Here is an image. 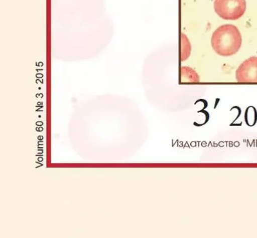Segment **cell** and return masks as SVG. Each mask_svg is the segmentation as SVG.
<instances>
[{
    "label": "cell",
    "instance_id": "6da1fadb",
    "mask_svg": "<svg viewBox=\"0 0 257 238\" xmlns=\"http://www.w3.org/2000/svg\"><path fill=\"white\" fill-rule=\"evenodd\" d=\"M112 36V25L107 15L90 26L51 29V55L62 62H80L99 56Z\"/></svg>",
    "mask_w": 257,
    "mask_h": 238
},
{
    "label": "cell",
    "instance_id": "8992f818",
    "mask_svg": "<svg viewBox=\"0 0 257 238\" xmlns=\"http://www.w3.org/2000/svg\"><path fill=\"white\" fill-rule=\"evenodd\" d=\"M181 80L186 82H198L199 76L193 68L184 66L181 68Z\"/></svg>",
    "mask_w": 257,
    "mask_h": 238
},
{
    "label": "cell",
    "instance_id": "5b68a950",
    "mask_svg": "<svg viewBox=\"0 0 257 238\" xmlns=\"http://www.w3.org/2000/svg\"><path fill=\"white\" fill-rule=\"evenodd\" d=\"M236 79L239 82H257V57L247 59L239 66L236 71Z\"/></svg>",
    "mask_w": 257,
    "mask_h": 238
},
{
    "label": "cell",
    "instance_id": "7a4b0ae2",
    "mask_svg": "<svg viewBox=\"0 0 257 238\" xmlns=\"http://www.w3.org/2000/svg\"><path fill=\"white\" fill-rule=\"evenodd\" d=\"M106 15L105 0H51V22L54 28H84Z\"/></svg>",
    "mask_w": 257,
    "mask_h": 238
},
{
    "label": "cell",
    "instance_id": "52a82bcc",
    "mask_svg": "<svg viewBox=\"0 0 257 238\" xmlns=\"http://www.w3.org/2000/svg\"><path fill=\"white\" fill-rule=\"evenodd\" d=\"M191 53V45L188 38L184 33L181 34L180 60L185 61L188 60Z\"/></svg>",
    "mask_w": 257,
    "mask_h": 238
},
{
    "label": "cell",
    "instance_id": "277c9868",
    "mask_svg": "<svg viewBox=\"0 0 257 238\" xmlns=\"http://www.w3.org/2000/svg\"><path fill=\"white\" fill-rule=\"evenodd\" d=\"M214 9L221 19L237 20L246 11V2L245 0H215Z\"/></svg>",
    "mask_w": 257,
    "mask_h": 238
},
{
    "label": "cell",
    "instance_id": "3957f363",
    "mask_svg": "<svg viewBox=\"0 0 257 238\" xmlns=\"http://www.w3.org/2000/svg\"><path fill=\"white\" fill-rule=\"evenodd\" d=\"M211 45L220 56L227 57L235 55L242 46V36L239 29L232 25L219 27L212 34Z\"/></svg>",
    "mask_w": 257,
    "mask_h": 238
}]
</instances>
